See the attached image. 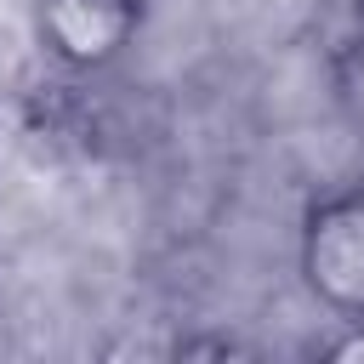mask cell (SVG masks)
<instances>
[{"instance_id": "obj_1", "label": "cell", "mask_w": 364, "mask_h": 364, "mask_svg": "<svg viewBox=\"0 0 364 364\" xmlns=\"http://www.w3.org/2000/svg\"><path fill=\"white\" fill-rule=\"evenodd\" d=\"M296 273L330 318H364V193L353 182L301 210Z\"/></svg>"}, {"instance_id": "obj_2", "label": "cell", "mask_w": 364, "mask_h": 364, "mask_svg": "<svg viewBox=\"0 0 364 364\" xmlns=\"http://www.w3.org/2000/svg\"><path fill=\"white\" fill-rule=\"evenodd\" d=\"M148 0H34V40L68 74L114 68L142 34Z\"/></svg>"}, {"instance_id": "obj_3", "label": "cell", "mask_w": 364, "mask_h": 364, "mask_svg": "<svg viewBox=\"0 0 364 364\" xmlns=\"http://www.w3.org/2000/svg\"><path fill=\"white\" fill-rule=\"evenodd\" d=\"M353 188H358V193H364V171H358V176H353Z\"/></svg>"}]
</instances>
